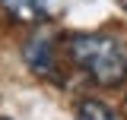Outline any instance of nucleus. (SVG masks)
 <instances>
[{
	"label": "nucleus",
	"instance_id": "3",
	"mask_svg": "<svg viewBox=\"0 0 127 120\" xmlns=\"http://www.w3.org/2000/svg\"><path fill=\"white\" fill-rule=\"evenodd\" d=\"M3 3V10L13 16V19H19V22H38L41 16H45V0H0Z\"/></svg>",
	"mask_w": 127,
	"mask_h": 120
},
{
	"label": "nucleus",
	"instance_id": "4",
	"mask_svg": "<svg viewBox=\"0 0 127 120\" xmlns=\"http://www.w3.org/2000/svg\"><path fill=\"white\" fill-rule=\"evenodd\" d=\"M76 117H79V120H118V117H114V111H111L105 101H95V98H86V101H79Z\"/></svg>",
	"mask_w": 127,
	"mask_h": 120
},
{
	"label": "nucleus",
	"instance_id": "1",
	"mask_svg": "<svg viewBox=\"0 0 127 120\" xmlns=\"http://www.w3.org/2000/svg\"><path fill=\"white\" fill-rule=\"evenodd\" d=\"M67 54L83 73H89L98 85H121L127 79V54L124 44L111 35L76 32L67 38Z\"/></svg>",
	"mask_w": 127,
	"mask_h": 120
},
{
	"label": "nucleus",
	"instance_id": "2",
	"mask_svg": "<svg viewBox=\"0 0 127 120\" xmlns=\"http://www.w3.org/2000/svg\"><path fill=\"white\" fill-rule=\"evenodd\" d=\"M22 57L29 63V70L38 79H48V82H57L61 85V63H57V54H54V41L48 32H35L26 47H22Z\"/></svg>",
	"mask_w": 127,
	"mask_h": 120
}]
</instances>
